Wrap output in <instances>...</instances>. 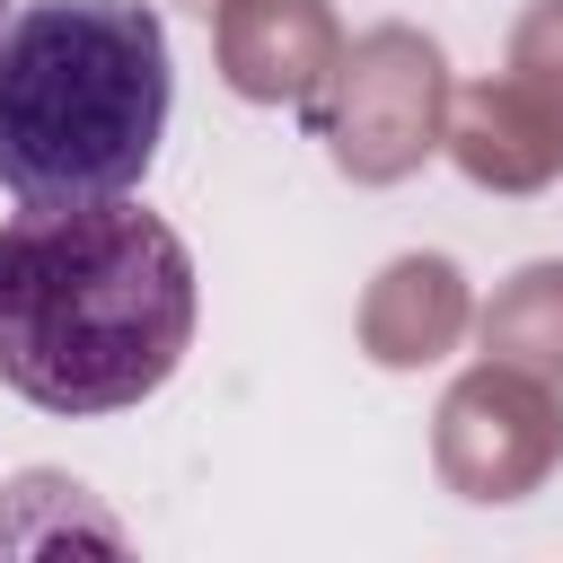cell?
<instances>
[{"mask_svg":"<svg viewBox=\"0 0 563 563\" xmlns=\"http://www.w3.org/2000/svg\"><path fill=\"white\" fill-rule=\"evenodd\" d=\"M194 343V255L132 194L0 220V387L35 413H123Z\"/></svg>","mask_w":563,"mask_h":563,"instance_id":"obj_1","label":"cell"},{"mask_svg":"<svg viewBox=\"0 0 563 563\" xmlns=\"http://www.w3.org/2000/svg\"><path fill=\"white\" fill-rule=\"evenodd\" d=\"M176 114L150 0H35L0 26V185L18 202L132 194Z\"/></svg>","mask_w":563,"mask_h":563,"instance_id":"obj_2","label":"cell"},{"mask_svg":"<svg viewBox=\"0 0 563 563\" xmlns=\"http://www.w3.org/2000/svg\"><path fill=\"white\" fill-rule=\"evenodd\" d=\"M0 26H9V0H0Z\"/></svg>","mask_w":563,"mask_h":563,"instance_id":"obj_3","label":"cell"}]
</instances>
